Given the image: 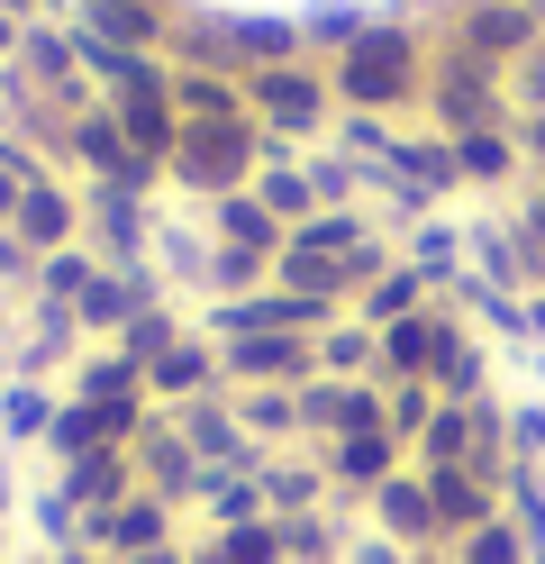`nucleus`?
<instances>
[{"label":"nucleus","mask_w":545,"mask_h":564,"mask_svg":"<svg viewBox=\"0 0 545 564\" xmlns=\"http://www.w3.org/2000/svg\"><path fill=\"white\" fill-rule=\"evenodd\" d=\"M527 346L545 356V292H527Z\"/></svg>","instance_id":"nucleus-50"},{"label":"nucleus","mask_w":545,"mask_h":564,"mask_svg":"<svg viewBox=\"0 0 545 564\" xmlns=\"http://www.w3.org/2000/svg\"><path fill=\"white\" fill-rule=\"evenodd\" d=\"M10 564H46V555H36V546H28V555H10Z\"/></svg>","instance_id":"nucleus-54"},{"label":"nucleus","mask_w":545,"mask_h":564,"mask_svg":"<svg viewBox=\"0 0 545 564\" xmlns=\"http://www.w3.org/2000/svg\"><path fill=\"white\" fill-rule=\"evenodd\" d=\"M200 546H218L228 564H282V519H246V528H192Z\"/></svg>","instance_id":"nucleus-42"},{"label":"nucleus","mask_w":545,"mask_h":564,"mask_svg":"<svg viewBox=\"0 0 545 564\" xmlns=\"http://www.w3.org/2000/svg\"><path fill=\"white\" fill-rule=\"evenodd\" d=\"M246 110L254 128L273 137V147H327V128H337V83H327V64L301 55V64H264V74H246Z\"/></svg>","instance_id":"nucleus-3"},{"label":"nucleus","mask_w":545,"mask_h":564,"mask_svg":"<svg viewBox=\"0 0 545 564\" xmlns=\"http://www.w3.org/2000/svg\"><path fill=\"white\" fill-rule=\"evenodd\" d=\"M36 264H46V256H36V246H28L19 228H0V301H10V310L36 292Z\"/></svg>","instance_id":"nucleus-44"},{"label":"nucleus","mask_w":545,"mask_h":564,"mask_svg":"<svg viewBox=\"0 0 545 564\" xmlns=\"http://www.w3.org/2000/svg\"><path fill=\"white\" fill-rule=\"evenodd\" d=\"M400 264H418L436 292H446V282H464V273H472V256H464V219H446V209H436V219H418L410 237H400Z\"/></svg>","instance_id":"nucleus-28"},{"label":"nucleus","mask_w":545,"mask_h":564,"mask_svg":"<svg viewBox=\"0 0 545 564\" xmlns=\"http://www.w3.org/2000/svg\"><path fill=\"white\" fill-rule=\"evenodd\" d=\"M246 519H273V510H264V482H254V474H209V465H200L192 528H246Z\"/></svg>","instance_id":"nucleus-29"},{"label":"nucleus","mask_w":545,"mask_h":564,"mask_svg":"<svg viewBox=\"0 0 545 564\" xmlns=\"http://www.w3.org/2000/svg\"><path fill=\"white\" fill-rule=\"evenodd\" d=\"M228 19V64L237 74H264V64H301V10H218Z\"/></svg>","instance_id":"nucleus-19"},{"label":"nucleus","mask_w":545,"mask_h":564,"mask_svg":"<svg viewBox=\"0 0 545 564\" xmlns=\"http://www.w3.org/2000/svg\"><path fill=\"white\" fill-rule=\"evenodd\" d=\"M182 337H192V310H182V301H155V310H137V319H128V337H119V356H128L137 373H155V365L173 356Z\"/></svg>","instance_id":"nucleus-34"},{"label":"nucleus","mask_w":545,"mask_h":564,"mask_svg":"<svg viewBox=\"0 0 545 564\" xmlns=\"http://www.w3.org/2000/svg\"><path fill=\"white\" fill-rule=\"evenodd\" d=\"M318 455H327V482H337V501H355V510L373 501L391 474H410V446H400L391 429H346V437H327Z\"/></svg>","instance_id":"nucleus-13"},{"label":"nucleus","mask_w":545,"mask_h":564,"mask_svg":"<svg viewBox=\"0 0 545 564\" xmlns=\"http://www.w3.org/2000/svg\"><path fill=\"white\" fill-rule=\"evenodd\" d=\"M0 10H10V19H28V28H36V19H64V0H0Z\"/></svg>","instance_id":"nucleus-49"},{"label":"nucleus","mask_w":545,"mask_h":564,"mask_svg":"<svg viewBox=\"0 0 545 564\" xmlns=\"http://www.w3.org/2000/svg\"><path fill=\"white\" fill-rule=\"evenodd\" d=\"M128 392H145V373L119 356V346H83L73 373H64V401H128Z\"/></svg>","instance_id":"nucleus-33"},{"label":"nucleus","mask_w":545,"mask_h":564,"mask_svg":"<svg viewBox=\"0 0 545 564\" xmlns=\"http://www.w3.org/2000/svg\"><path fill=\"white\" fill-rule=\"evenodd\" d=\"M455 164H464V192H527L536 183V164H527V147H519V128H472V137H455Z\"/></svg>","instance_id":"nucleus-18"},{"label":"nucleus","mask_w":545,"mask_h":564,"mask_svg":"<svg viewBox=\"0 0 545 564\" xmlns=\"http://www.w3.org/2000/svg\"><path fill=\"white\" fill-rule=\"evenodd\" d=\"M46 482H55L83 519H100L109 501H128V491H137V465H128V455H73V465H55Z\"/></svg>","instance_id":"nucleus-25"},{"label":"nucleus","mask_w":545,"mask_h":564,"mask_svg":"<svg viewBox=\"0 0 545 564\" xmlns=\"http://www.w3.org/2000/svg\"><path fill=\"white\" fill-rule=\"evenodd\" d=\"M373 19H382V10H363V0H301V46H309L318 64H337Z\"/></svg>","instance_id":"nucleus-31"},{"label":"nucleus","mask_w":545,"mask_h":564,"mask_svg":"<svg viewBox=\"0 0 545 564\" xmlns=\"http://www.w3.org/2000/svg\"><path fill=\"white\" fill-rule=\"evenodd\" d=\"M119 564H192V538H173V546H145V555H119Z\"/></svg>","instance_id":"nucleus-48"},{"label":"nucleus","mask_w":545,"mask_h":564,"mask_svg":"<svg viewBox=\"0 0 545 564\" xmlns=\"http://www.w3.org/2000/svg\"><path fill=\"white\" fill-rule=\"evenodd\" d=\"M10 555H19V546H10V519H0V564H10Z\"/></svg>","instance_id":"nucleus-53"},{"label":"nucleus","mask_w":545,"mask_h":564,"mask_svg":"<svg viewBox=\"0 0 545 564\" xmlns=\"http://www.w3.org/2000/svg\"><path fill=\"white\" fill-rule=\"evenodd\" d=\"M28 183H36V173H19V164H0V228L19 219V200H28Z\"/></svg>","instance_id":"nucleus-46"},{"label":"nucleus","mask_w":545,"mask_h":564,"mask_svg":"<svg viewBox=\"0 0 545 564\" xmlns=\"http://www.w3.org/2000/svg\"><path fill=\"white\" fill-rule=\"evenodd\" d=\"M173 538H192V528H182V510L155 501V491H128V501H109V510L83 528V546H100L109 564H119V555H145V546H173Z\"/></svg>","instance_id":"nucleus-14"},{"label":"nucleus","mask_w":545,"mask_h":564,"mask_svg":"<svg viewBox=\"0 0 545 564\" xmlns=\"http://www.w3.org/2000/svg\"><path fill=\"white\" fill-rule=\"evenodd\" d=\"M509 455L545 465V401H509Z\"/></svg>","instance_id":"nucleus-45"},{"label":"nucleus","mask_w":545,"mask_h":564,"mask_svg":"<svg viewBox=\"0 0 545 564\" xmlns=\"http://www.w3.org/2000/svg\"><path fill=\"white\" fill-rule=\"evenodd\" d=\"M427 482V501H436V528H446V546L472 538L482 519H500V482H482L472 465H446V474H418Z\"/></svg>","instance_id":"nucleus-23"},{"label":"nucleus","mask_w":545,"mask_h":564,"mask_svg":"<svg viewBox=\"0 0 545 564\" xmlns=\"http://www.w3.org/2000/svg\"><path fill=\"white\" fill-rule=\"evenodd\" d=\"M472 337H482V328H472L464 310H446V301H427L418 319H400V328H382V382H436V373H446V365L464 356Z\"/></svg>","instance_id":"nucleus-7"},{"label":"nucleus","mask_w":545,"mask_h":564,"mask_svg":"<svg viewBox=\"0 0 545 564\" xmlns=\"http://www.w3.org/2000/svg\"><path fill=\"white\" fill-rule=\"evenodd\" d=\"M427 64H436V37L410 19V10H382L363 37L327 64L337 83V110H373V119H418L427 100Z\"/></svg>","instance_id":"nucleus-1"},{"label":"nucleus","mask_w":545,"mask_h":564,"mask_svg":"<svg viewBox=\"0 0 545 564\" xmlns=\"http://www.w3.org/2000/svg\"><path fill=\"white\" fill-rule=\"evenodd\" d=\"M0 382H10V373H0Z\"/></svg>","instance_id":"nucleus-56"},{"label":"nucleus","mask_w":545,"mask_h":564,"mask_svg":"<svg viewBox=\"0 0 545 564\" xmlns=\"http://www.w3.org/2000/svg\"><path fill=\"white\" fill-rule=\"evenodd\" d=\"M363 528L391 538V546H410V555H446V528H436V501H427L418 474H391L373 501H363Z\"/></svg>","instance_id":"nucleus-15"},{"label":"nucleus","mask_w":545,"mask_h":564,"mask_svg":"<svg viewBox=\"0 0 545 564\" xmlns=\"http://www.w3.org/2000/svg\"><path fill=\"white\" fill-rule=\"evenodd\" d=\"M200 228L218 237V246H246V256H282V219H273V209L264 200H254V192H228V200H209L200 209Z\"/></svg>","instance_id":"nucleus-26"},{"label":"nucleus","mask_w":545,"mask_h":564,"mask_svg":"<svg viewBox=\"0 0 545 564\" xmlns=\"http://www.w3.org/2000/svg\"><path fill=\"white\" fill-rule=\"evenodd\" d=\"M264 282H273V256H246V246H218V237H209L200 301H246V292H264Z\"/></svg>","instance_id":"nucleus-38"},{"label":"nucleus","mask_w":545,"mask_h":564,"mask_svg":"<svg viewBox=\"0 0 545 564\" xmlns=\"http://www.w3.org/2000/svg\"><path fill=\"white\" fill-rule=\"evenodd\" d=\"M237 419H246V437H264V446H301V410H291V392H228Z\"/></svg>","instance_id":"nucleus-39"},{"label":"nucleus","mask_w":545,"mask_h":564,"mask_svg":"<svg viewBox=\"0 0 545 564\" xmlns=\"http://www.w3.org/2000/svg\"><path fill=\"white\" fill-rule=\"evenodd\" d=\"M427 301H436V282H427L418 264H391V273H373V282L355 292V319H363V328H400V319H418Z\"/></svg>","instance_id":"nucleus-27"},{"label":"nucleus","mask_w":545,"mask_h":564,"mask_svg":"<svg viewBox=\"0 0 545 564\" xmlns=\"http://www.w3.org/2000/svg\"><path fill=\"white\" fill-rule=\"evenodd\" d=\"M173 429L192 437V455H200L209 474H264V455H282V446H264V437H246V419H237L228 392H209V401H192V410H173Z\"/></svg>","instance_id":"nucleus-10"},{"label":"nucleus","mask_w":545,"mask_h":564,"mask_svg":"<svg viewBox=\"0 0 545 564\" xmlns=\"http://www.w3.org/2000/svg\"><path fill=\"white\" fill-rule=\"evenodd\" d=\"M155 273H164L173 301H182V292L200 301V282H209V228H200V209H192V219L164 209V228H155Z\"/></svg>","instance_id":"nucleus-24"},{"label":"nucleus","mask_w":545,"mask_h":564,"mask_svg":"<svg viewBox=\"0 0 545 564\" xmlns=\"http://www.w3.org/2000/svg\"><path fill=\"white\" fill-rule=\"evenodd\" d=\"M19 510H28V491H19V455H0V519L19 528Z\"/></svg>","instance_id":"nucleus-47"},{"label":"nucleus","mask_w":545,"mask_h":564,"mask_svg":"<svg viewBox=\"0 0 545 564\" xmlns=\"http://www.w3.org/2000/svg\"><path fill=\"white\" fill-rule=\"evenodd\" d=\"M264 510L273 519H301V510H327L337 501V482H327V455L318 446H282V455H264Z\"/></svg>","instance_id":"nucleus-22"},{"label":"nucleus","mask_w":545,"mask_h":564,"mask_svg":"<svg viewBox=\"0 0 545 564\" xmlns=\"http://www.w3.org/2000/svg\"><path fill=\"white\" fill-rule=\"evenodd\" d=\"M436 46H464V55H482V64H527L545 46V19H536V0H464V10L436 28Z\"/></svg>","instance_id":"nucleus-6"},{"label":"nucleus","mask_w":545,"mask_h":564,"mask_svg":"<svg viewBox=\"0 0 545 564\" xmlns=\"http://www.w3.org/2000/svg\"><path fill=\"white\" fill-rule=\"evenodd\" d=\"M10 74H28V91L46 100V110H64V119L100 100L91 74H83V46H73V28H64V19H36V28H28L19 55H10Z\"/></svg>","instance_id":"nucleus-8"},{"label":"nucleus","mask_w":545,"mask_h":564,"mask_svg":"<svg viewBox=\"0 0 545 564\" xmlns=\"http://www.w3.org/2000/svg\"><path fill=\"white\" fill-rule=\"evenodd\" d=\"M10 228L36 246V256H64V246H83V183H73V173H36Z\"/></svg>","instance_id":"nucleus-17"},{"label":"nucleus","mask_w":545,"mask_h":564,"mask_svg":"<svg viewBox=\"0 0 545 564\" xmlns=\"http://www.w3.org/2000/svg\"><path fill=\"white\" fill-rule=\"evenodd\" d=\"M209 392H228V365H218V346H209L200 328L182 337L155 373H145V401H155V410H192V401H209Z\"/></svg>","instance_id":"nucleus-21"},{"label":"nucleus","mask_w":545,"mask_h":564,"mask_svg":"<svg viewBox=\"0 0 545 564\" xmlns=\"http://www.w3.org/2000/svg\"><path fill=\"white\" fill-rule=\"evenodd\" d=\"M427 419H436V382H382V429H391L400 446H418Z\"/></svg>","instance_id":"nucleus-43"},{"label":"nucleus","mask_w":545,"mask_h":564,"mask_svg":"<svg viewBox=\"0 0 545 564\" xmlns=\"http://www.w3.org/2000/svg\"><path fill=\"white\" fill-rule=\"evenodd\" d=\"M318 373H346V382H382V328H363L355 310L318 337Z\"/></svg>","instance_id":"nucleus-35"},{"label":"nucleus","mask_w":545,"mask_h":564,"mask_svg":"<svg viewBox=\"0 0 545 564\" xmlns=\"http://www.w3.org/2000/svg\"><path fill=\"white\" fill-rule=\"evenodd\" d=\"M155 301H173L155 264H100V282H91L83 301H73V319H83V337H91V346H119V337H128V319H137V310H155Z\"/></svg>","instance_id":"nucleus-9"},{"label":"nucleus","mask_w":545,"mask_h":564,"mask_svg":"<svg viewBox=\"0 0 545 564\" xmlns=\"http://www.w3.org/2000/svg\"><path fill=\"white\" fill-rule=\"evenodd\" d=\"M155 228H164L155 192H137V183H83V246L100 264H155Z\"/></svg>","instance_id":"nucleus-5"},{"label":"nucleus","mask_w":545,"mask_h":564,"mask_svg":"<svg viewBox=\"0 0 545 564\" xmlns=\"http://www.w3.org/2000/svg\"><path fill=\"white\" fill-rule=\"evenodd\" d=\"M173 110L182 119H254L237 74H209V64H173Z\"/></svg>","instance_id":"nucleus-30"},{"label":"nucleus","mask_w":545,"mask_h":564,"mask_svg":"<svg viewBox=\"0 0 545 564\" xmlns=\"http://www.w3.org/2000/svg\"><path fill=\"white\" fill-rule=\"evenodd\" d=\"M46 564H109V555H100V546H55Z\"/></svg>","instance_id":"nucleus-51"},{"label":"nucleus","mask_w":545,"mask_h":564,"mask_svg":"<svg viewBox=\"0 0 545 564\" xmlns=\"http://www.w3.org/2000/svg\"><path fill=\"white\" fill-rule=\"evenodd\" d=\"M192 564H228V555H218V546H200V538H192Z\"/></svg>","instance_id":"nucleus-52"},{"label":"nucleus","mask_w":545,"mask_h":564,"mask_svg":"<svg viewBox=\"0 0 545 564\" xmlns=\"http://www.w3.org/2000/svg\"><path fill=\"white\" fill-rule=\"evenodd\" d=\"M64 19L100 46H128V55H164L173 46V10L155 0H64Z\"/></svg>","instance_id":"nucleus-16"},{"label":"nucleus","mask_w":545,"mask_h":564,"mask_svg":"<svg viewBox=\"0 0 545 564\" xmlns=\"http://www.w3.org/2000/svg\"><path fill=\"white\" fill-rule=\"evenodd\" d=\"M400 128H410V119H373V110H337V128H327V147H337L346 164H363V173H382V164H391V147H400Z\"/></svg>","instance_id":"nucleus-36"},{"label":"nucleus","mask_w":545,"mask_h":564,"mask_svg":"<svg viewBox=\"0 0 545 564\" xmlns=\"http://www.w3.org/2000/svg\"><path fill=\"white\" fill-rule=\"evenodd\" d=\"M264 147H273V137L254 128V119H182L173 164H164V192H182L192 209L228 200V192H254V173H264Z\"/></svg>","instance_id":"nucleus-2"},{"label":"nucleus","mask_w":545,"mask_h":564,"mask_svg":"<svg viewBox=\"0 0 545 564\" xmlns=\"http://www.w3.org/2000/svg\"><path fill=\"white\" fill-rule=\"evenodd\" d=\"M254 200H264L282 228L318 219V183H309V155H264V173H254Z\"/></svg>","instance_id":"nucleus-32"},{"label":"nucleus","mask_w":545,"mask_h":564,"mask_svg":"<svg viewBox=\"0 0 545 564\" xmlns=\"http://www.w3.org/2000/svg\"><path fill=\"white\" fill-rule=\"evenodd\" d=\"M509 119V74L482 55H464V46H436L427 64V100H418V128L436 137H472V128H500Z\"/></svg>","instance_id":"nucleus-4"},{"label":"nucleus","mask_w":545,"mask_h":564,"mask_svg":"<svg viewBox=\"0 0 545 564\" xmlns=\"http://www.w3.org/2000/svg\"><path fill=\"white\" fill-rule=\"evenodd\" d=\"M218 365H228V392H301V382L318 373V337H237V346H218Z\"/></svg>","instance_id":"nucleus-11"},{"label":"nucleus","mask_w":545,"mask_h":564,"mask_svg":"<svg viewBox=\"0 0 545 564\" xmlns=\"http://www.w3.org/2000/svg\"><path fill=\"white\" fill-rule=\"evenodd\" d=\"M128 465H137V491H155V501H173L182 519H192V491H200V455H192V437L173 429V410H155V419H145V437L128 446Z\"/></svg>","instance_id":"nucleus-12"},{"label":"nucleus","mask_w":545,"mask_h":564,"mask_svg":"<svg viewBox=\"0 0 545 564\" xmlns=\"http://www.w3.org/2000/svg\"><path fill=\"white\" fill-rule=\"evenodd\" d=\"M91 282H100V256H91V246H64V256L36 264V292H28V301H64V310H73Z\"/></svg>","instance_id":"nucleus-41"},{"label":"nucleus","mask_w":545,"mask_h":564,"mask_svg":"<svg viewBox=\"0 0 545 564\" xmlns=\"http://www.w3.org/2000/svg\"><path fill=\"white\" fill-rule=\"evenodd\" d=\"M446 564H536V546H527L519 528H509V510H500V519L472 528V538H455V546H446Z\"/></svg>","instance_id":"nucleus-40"},{"label":"nucleus","mask_w":545,"mask_h":564,"mask_svg":"<svg viewBox=\"0 0 545 564\" xmlns=\"http://www.w3.org/2000/svg\"><path fill=\"white\" fill-rule=\"evenodd\" d=\"M19 519H28V538H36V555H55V546H83V528H91V519H83V510H73V501H64V491H55V482H36Z\"/></svg>","instance_id":"nucleus-37"},{"label":"nucleus","mask_w":545,"mask_h":564,"mask_svg":"<svg viewBox=\"0 0 545 564\" xmlns=\"http://www.w3.org/2000/svg\"><path fill=\"white\" fill-rule=\"evenodd\" d=\"M0 319H10V301H0Z\"/></svg>","instance_id":"nucleus-55"},{"label":"nucleus","mask_w":545,"mask_h":564,"mask_svg":"<svg viewBox=\"0 0 545 564\" xmlns=\"http://www.w3.org/2000/svg\"><path fill=\"white\" fill-rule=\"evenodd\" d=\"M55 410H64V382L10 373V382H0V455H46V437H55Z\"/></svg>","instance_id":"nucleus-20"}]
</instances>
